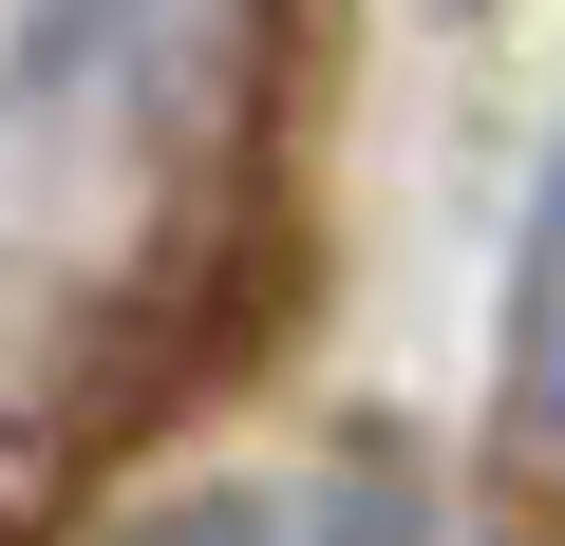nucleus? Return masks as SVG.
<instances>
[{"label": "nucleus", "instance_id": "nucleus-1", "mask_svg": "<svg viewBox=\"0 0 565 546\" xmlns=\"http://www.w3.org/2000/svg\"><path fill=\"white\" fill-rule=\"evenodd\" d=\"M509 396H527V433L565 452V151H546L527 245H509Z\"/></svg>", "mask_w": 565, "mask_h": 546}, {"label": "nucleus", "instance_id": "nucleus-2", "mask_svg": "<svg viewBox=\"0 0 565 546\" xmlns=\"http://www.w3.org/2000/svg\"><path fill=\"white\" fill-rule=\"evenodd\" d=\"M170 20H189V0H39V20H20V76H39V95H76V76H132Z\"/></svg>", "mask_w": 565, "mask_h": 546}, {"label": "nucleus", "instance_id": "nucleus-3", "mask_svg": "<svg viewBox=\"0 0 565 546\" xmlns=\"http://www.w3.org/2000/svg\"><path fill=\"white\" fill-rule=\"evenodd\" d=\"M114 546H282V508H245V490H189V508H151V527H114Z\"/></svg>", "mask_w": 565, "mask_h": 546}]
</instances>
